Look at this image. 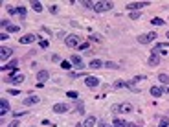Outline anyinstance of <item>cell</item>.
I'll use <instances>...</instances> for the list:
<instances>
[{
  "label": "cell",
  "instance_id": "obj_8",
  "mask_svg": "<svg viewBox=\"0 0 169 127\" xmlns=\"http://www.w3.org/2000/svg\"><path fill=\"white\" fill-rule=\"evenodd\" d=\"M160 63V52L154 48L153 52H151V57H149V67H156Z\"/></svg>",
  "mask_w": 169,
  "mask_h": 127
},
{
  "label": "cell",
  "instance_id": "obj_19",
  "mask_svg": "<svg viewBox=\"0 0 169 127\" xmlns=\"http://www.w3.org/2000/svg\"><path fill=\"white\" fill-rule=\"evenodd\" d=\"M103 65H105V63L99 61V59H92V61H90V68H101Z\"/></svg>",
  "mask_w": 169,
  "mask_h": 127
},
{
  "label": "cell",
  "instance_id": "obj_22",
  "mask_svg": "<svg viewBox=\"0 0 169 127\" xmlns=\"http://www.w3.org/2000/svg\"><path fill=\"white\" fill-rule=\"evenodd\" d=\"M112 87H114V89H125V79H118V81H114Z\"/></svg>",
  "mask_w": 169,
  "mask_h": 127
},
{
  "label": "cell",
  "instance_id": "obj_45",
  "mask_svg": "<svg viewBox=\"0 0 169 127\" xmlns=\"http://www.w3.org/2000/svg\"><path fill=\"white\" fill-rule=\"evenodd\" d=\"M165 37H167V39H169V31H167V33H165Z\"/></svg>",
  "mask_w": 169,
  "mask_h": 127
},
{
  "label": "cell",
  "instance_id": "obj_17",
  "mask_svg": "<svg viewBox=\"0 0 169 127\" xmlns=\"http://www.w3.org/2000/svg\"><path fill=\"white\" fill-rule=\"evenodd\" d=\"M149 92H151V96H153V98H160V96L164 94V89L156 85V87H151V90H149Z\"/></svg>",
  "mask_w": 169,
  "mask_h": 127
},
{
  "label": "cell",
  "instance_id": "obj_21",
  "mask_svg": "<svg viewBox=\"0 0 169 127\" xmlns=\"http://www.w3.org/2000/svg\"><path fill=\"white\" fill-rule=\"evenodd\" d=\"M26 8H24V6H20V8H15V15H18L20 18H24V17H26Z\"/></svg>",
  "mask_w": 169,
  "mask_h": 127
},
{
  "label": "cell",
  "instance_id": "obj_41",
  "mask_svg": "<svg viewBox=\"0 0 169 127\" xmlns=\"http://www.w3.org/2000/svg\"><path fill=\"white\" fill-rule=\"evenodd\" d=\"M0 39H2V41H6V39H9V37L6 35V31H2V35H0Z\"/></svg>",
  "mask_w": 169,
  "mask_h": 127
},
{
  "label": "cell",
  "instance_id": "obj_11",
  "mask_svg": "<svg viewBox=\"0 0 169 127\" xmlns=\"http://www.w3.org/2000/svg\"><path fill=\"white\" fill-rule=\"evenodd\" d=\"M70 63H72V65H74L76 68H79V70H81V68L85 67V63H83V59H81L79 55H76V54H74V55L70 57Z\"/></svg>",
  "mask_w": 169,
  "mask_h": 127
},
{
  "label": "cell",
  "instance_id": "obj_7",
  "mask_svg": "<svg viewBox=\"0 0 169 127\" xmlns=\"http://www.w3.org/2000/svg\"><path fill=\"white\" fill-rule=\"evenodd\" d=\"M85 85L88 89H96V87H99V79L94 77V76H86L85 77Z\"/></svg>",
  "mask_w": 169,
  "mask_h": 127
},
{
  "label": "cell",
  "instance_id": "obj_2",
  "mask_svg": "<svg viewBox=\"0 0 169 127\" xmlns=\"http://www.w3.org/2000/svg\"><path fill=\"white\" fill-rule=\"evenodd\" d=\"M154 39H158L156 31H149V33L138 35V42H140V44H149V42H151V41H154Z\"/></svg>",
  "mask_w": 169,
  "mask_h": 127
},
{
  "label": "cell",
  "instance_id": "obj_23",
  "mask_svg": "<svg viewBox=\"0 0 169 127\" xmlns=\"http://www.w3.org/2000/svg\"><path fill=\"white\" fill-rule=\"evenodd\" d=\"M127 123H125V120H119V118H116L114 120V123H112V127H125Z\"/></svg>",
  "mask_w": 169,
  "mask_h": 127
},
{
  "label": "cell",
  "instance_id": "obj_28",
  "mask_svg": "<svg viewBox=\"0 0 169 127\" xmlns=\"http://www.w3.org/2000/svg\"><path fill=\"white\" fill-rule=\"evenodd\" d=\"M76 111H77L79 114H83V112H85V105H83V101H77V105H76Z\"/></svg>",
  "mask_w": 169,
  "mask_h": 127
},
{
  "label": "cell",
  "instance_id": "obj_34",
  "mask_svg": "<svg viewBox=\"0 0 169 127\" xmlns=\"http://www.w3.org/2000/svg\"><path fill=\"white\" fill-rule=\"evenodd\" d=\"M85 8H88V9H94V2H81Z\"/></svg>",
  "mask_w": 169,
  "mask_h": 127
},
{
  "label": "cell",
  "instance_id": "obj_39",
  "mask_svg": "<svg viewBox=\"0 0 169 127\" xmlns=\"http://www.w3.org/2000/svg\"><path fill=\"white\" fill-rule=\"evenodd\" d=\"M50 11H52V13H57V6H55V4H54V6H50Z\"/></svg>",
  "mask_w": 169,
  "mask_h": 127
},
{
  "label": "cell",
  "instance_id": "obj_18",
  "mask_svg": "<svg viewBox=\"0 0 169 127\" xmlns=\"http://www.w3.org/2000/svg\"><path fill=\"white\" fill-rule=\"evenodd\" d=\"M136 81L134 79H131V81H125V89H129V90H132V92H140V89L134 85Z\"/></svg>",
  "mask_w": 169,
  "mask_h": 127
},
{
  "label": "cell",
  "instance_id": "obj_6",
  "mask_svg": "<svg viewBox=\"0 0 169 127\" xmlns=\"http://www.w3.org/2000/svg\"><path fill=\"white\" fill-rule=\"evenodd\" d=\"M24 74H11V76H8V81L6 83H13V85H20V83H24Z\"/></svg>",
  "mask_w": 169,
  "mask_h": 127
},
{
  "label": "cell",
  "instance_id": "obj_35",
  "mask_svg": "<svg viewBox=\"0 0 169 127\" xmlns=\"http://www.w3.org/2000/svg\"><path fill=\"white\" fill-rule=\"evenodd\" d=\"M98 127H112V125H109L107 122H99V123H98Z\"/></svg>",
  "mask_w": 169,
  "mask_h": 127
},
{
  "label": "cell",
  "instance_id": "obj_3",
  "mask_svg": "<svg viewBox=\"0 0 169 127\" xmlns=\"http://www.w3.org/2000/svg\"><path fill=\"white\" fill-rule=\"evenodd\" d=\"M112 8H114L112 2H94V11L96 13H103V11H109Z\"/></svg>",
  "mask_w": 169,
  "mask_h": 127
},
{
  "label": "cell",
  "instance_id": "obj_38",
  "mask_svg": "<svg viewBox=\"0 0 169 127\" xmlns=\"http://www.w3.org/2000/svg\"><path fill=\"white\" fill-rule=\"evenodd\" d=\"M24 114H26V112H13L15 118H20V116H24Z\"/></svg>",
  "mask_w": 169,
  "mask_h": 127
},
{
  "label": "cell",
  "instance_id": "obj_40",
  "mask_svg": "<svg viewBox=\"0 0 169 127\" xmlns=\"http://www.w3.org/2000/svg\"><path fill=\"white\" fill-rule=\"evenodd\" d=\"M41 46H42V48H48V41H41Z\"/></svg>",
  "mask_w": 169,
  "mask_h": 127
},
{
  "label": "cell",
  "instance_id": "obj_30",
  "mask_svg": "<svg viewBox=\"0 0 169 127\" xmlns=\"http://www.w3.org/2000/svg\"><path fill=\"white\" fill-rule=\"evenodd\" d=\"M129 17H131L132 20H138V18L141 17V13H140V11H131V15H129Z\"/></svg>",
  "mask_w": 169,
  "mask_h": 127
},
{
  "label": "cell",
  "instance_id": "obj_13",
  "mask_svg": "<svg viewBox=\"0 0 169 127\" xmlns=\"http://www.w3.org/2000/svg\"><path fill=\"white\" fill-rule=\"evenodd\" d=\"M35 41H37V35H33V33H28V35H24L22 39H18L20 44H31V42H35Z\"/></svg>",
  "mask_w": 169,
  "mask_h": 127
},
{
  "label": "cell",
  "instance_id": "obj_16",
  "mask_svg": "<svg viewBox=\"0 0 169 127\" xmlns=\"http://www.w3.org/2000/svg\"><path fill=\"white\" fill-rule=\"evenodd\" d=\"M48 77H50L48 70H39V72H37V81H39V83H44Z\"/></svg>",
  "mask_w": 169,
  "mask_h": 127
},
{
  "label": "cell",
  "instance_id": "obj_9",
  "mask_svg": "<svg viewBox=\"0 0 169 127\" xmlns=\"http://www.w3.org/2000/svg\"><path fill=\"white\" fill-rule=\"evenodd\" d=\"M41 101L39 96H28V98H22V105H28V107H31V105H37Z\"/></svg>",
  "mask_w": 169,
  "mask_h": 127
},
{
  "label": "cell",
  "instance_id": "obj_31",
  "mask_svg": "<svg viewBox=\"0 0 169 127\" xmlns=\"http://www.w3.org/2000/svg\"><path fill=\"white\" fill-rule=\"evenodd\" d=\"M88 41H90V42H101V37H99V35H90Z\"/></svg>",
  "mask_w": 169,
  "mask_h": 127
},
{
  "label": "cell",
  "instance_id": "obj_24",
  "mask_svg": "<svg viewBox=\"0 0 169 127\" xmlns=\"http://www.w3.org/2000/svg\"><path fill=\"white\" fill-rule=\"evenodd\" d=\"M105 67H107V68H110V70L119 68V65H118V63H112V61H107V63H105Z\"/></svg>",
  "mask_w": 169,
  "mask_h": 127
},
{
  "label": "cell",
  "instance_id": "obj_36",
  "mask_svg": "<svg viewBox=\"0 0 169 127\" xmlns=\"http://www.w3.org/2000/svg\"><path fill=\"white\" fill-rule=\"evenodd\" d=\"M86 48H88L86 42H81V44H79V50H86Z\"/></svg>",
  "mask_w": 169,
  "mask_h": 127
},
{
  "label": "cell",
  "instance_id": "obj_20",
  "mask_svg": "<svg viewBox=\"0 0 169 127\" xmlns=\"http://www.w3.org/2000/svg\"><path fill=\"white\" fill-rule=\"evenodd\" d=\"M83 125H85V127H96V116H88Z\"/></svg>",
  "mask_w": 169,
  "mask_h": 127
},
{
  "label": "cell",
  "instance_id": "obj_37",
  "mask_svg": "<svg viewBox=\"0 0 169 127\" xmlns=\"http://www.w3.org/2000/svg\"><path fill=\"white\" fill-rule=\"evenodd\" d=\"M8 127H20V125H18V122H17V120H15V122H11V123H9V125H8Z\"/></svg>",
  "mask_w": 169,
  "mask_h": 127
},
{
  "label": "cell",
  "instance_id": "obj_5",
  "mask_svg": "<svg viewBox=\"0 0 169 127\" xmlns=\"http://www.w3.org/2000/svg\"><path fill=\"white\" fill-rule=\"evenodd\" d=\"M52 111L57 112V114H64V112L70 111V105H68V103H55L54 107H52Z\"/></svg>",
  "mask_w": 169,
  "mask_h": 127
},
{
  "label": "cell",
  "instance_id": "obj_33",
  "mask_svg": "<svg viewBox=\"0 0 169 127\" xmlns=\"http://www.w3.org/2000/svg\"><path fill=\"white\" fill-rule=\"evenodd\" d=\"M66 96H68V98H74V99H77V98H79V94H77L76 90H70V92H68Z\"/></svg>",
  "mask_w": 169,
  "mask_h": 127
},
{
  "label": "cell",
  "instance_id": "obj_27",
  "mask_svg": "<svg viewBox=\"0 0 169 127\" xmlns=\"http://www.w3.org/2000/svg\"><path fill=\"white\" fill-rule=\"evenodd\" d=\"M158 81H160V83H167V85H169V76H167V74H160V76H158Z\"/></svg>",
  "mask_w": 169,
  "mask_h": 127
},
{
  "label": "cell",
  "instance_id": "obj_29",
  "mask_svg": "<svg viewBox=\"0 0 169 127\" xmlns=\"http://www.w3.org/2000/svg\"><path fill=\"white\" fill-rule=\"evenodd\" d=\"M158 127H169V118H160Z\"/></svg>",
  "mask_w": 169,
  "mask_h": 127
},
{
  "label": "cell",
  "instance_id": "obj_12",
  "mask_svg": "<svg viewBox=\"0 0 169 127\" xmlns=\"http://www.w3.org/2000/svg\"><path fill=\"white\" fill-rule=\"evenodd\" d=\"M13 55V48H6V46H2V48H0V59H2V61H6V59H9Z\"/></svg>",
  "mask_w": 169,
  "mask_h": 127
},
{
  "label": "cell",
  "instance_id": "obj_43",
  "mask_svg": "<svg viewBox=\"0 0 169 127\" xmlns=\"http://www.w3.org/2000/svg\"><path fill=\"white\" fill-rule=\"evenodd\" d=\"M165 92H167V94H169V85H167V87H165Z\"/></svg>",
  "mask_w": 169,
  "mask_h": 127
},
{
  "label": "cell",
  "instance_id": "obj_14",
  "mask_svg": "<svg viewBox=\"0 0 169 127\" xmlns=\"http://www.w3.org/2000/svg\"><path fill=\"white\" fill-rule=\"evenodd\" d=\"M0 24H2V28H4V30H8V31H11V33H17V31L20 30L17 24H11V22H8V20H2Z\"/></svg>",
  "mask_w": 169,
  "mask_h": 127
},
{
  "label": "cell",
  "instance_id": "obj_42",
  "mask_svg": "<svg viewBox=\"0 0 169 127\" xmlns=\"http://www.w3.org/2000/svg\"><path fill=\"white\" fill-rule=\"evenodd\" d=\"M125 127H138V125H136V123H127Z\"/></svg>",
  "mask_w": 169,
  "mask_h": 127
},
{
  "label": "cell",
  "instance_id": "obj_25",
  "mask_svg": "<svg viewBox=\"0 0 169 127\" xmlns=\"http://www.w3.org/2000/svg\"><path fill=\"white\" fill-rule=\"evenodd\" d=\"M31 8H33L37 13H41V11H42V4H41V2H37V0H35V2H31Z\"/></svg>",
  "mask_w": 169,
  "mask_h": 127
},
{
  "label": "cell",
  "instance_id": "obj_1",
  "mask_svg": "<svg viewBox=\"0 0 169 127\" xmlns=\"http://www.w3.org/2000/svg\"><path fill=\"white\" fill-rule=\"evenodd\" d=\"M110 111H112L114 114H129V112H132V111H134V107H132V103L125 101V103L112 105V107H110Z\"/></svg>",
  "mask_w": 169,
  "mask_h": 127
},
{
  "label": "cell",
  "instance_id": "obj_4",
  "mask_svg": "<svg viewBox=\"0 0 169 127\" xmlns=\"http://www.w3.org/2000/svg\"><path fill=\"white\" fill-rule=\"evenodd\" d=\"M64 42H66V46H68V48H79V44H81V39H79L77 35H66Z\"/></svg>",
  "mask_w": 169,
  "mask_h": 127
},
{
  "label": "cell",
  "instance_id": "obj_26",
  "mask_svg": "<svg viewBox=\"0 0 169 127\" xmlns=\"http://www.w3.org/2000/svg\"><path fill=\"white\" fill-rule=\"evenodd\" d=\"M151 24H154V26H164L165 22H164V20H162V18H158V17H154V18L151 20Z\"/></svg>",
  "mask_w": 169,
  "mask_h": 127
},
{
  "label": "cell",
  "instance_id": "obj_32",
  "mask_svg": "<svg viewBox=\"0 0 169 127\" xmlns=\"http://www.w3.org/2000/svg\"><path fill=\"white\" fill-rule=\"evenodd\" d=\"M70 67H72V63H70V61H63V63H61V68H64V70H68Z\"/></svg>",
  "mask_w": 169,
  "mask_h": 127
},
{
  "label": "cell",
  "instance_id": "obj_44",
  "mask_svg": "<svg viewBox=\"0 0 169 127\" xmlns=\"http://www.w3.org/2000/svg\"><path fill=\"white\" fill-rule=\"evenodd\" d=\"M76 127H85V125H83V123H77V125H76Z\"/></svg>",
  "mask_w": 169,
  "mask_h": 127
},
{
  "label": "cell",
  "instance_id": "obj_15",
  "mask_svg": "<svg viewBox=\"0 0 169 127\" xmlns=\"http://www.w3.org/2000/svg\"><path fill=\"white\" fill-rule=\"evenodd\" d=\"M9 112V101L8 99H2V101H0V114H8Z\"/></svg>",
  "mask_w": 169,
  "mask_h": 127
},
{
  "label": "cell",
  "instance_id": "obj_10",
  "mask_svg": "<svg viewBox=\"0 0 169 127\" xmlns=\"http://www.w3.org/2000/svg\"><path fill=\"white\" fill-rule=\"evenodd\" d=\"M151 2H129L127 4V9H132V11H138V9H141V8H145V6H149Z\"/></svg>",
  "mask_w": 169,
  "mask_h": 127
}]
</instances>
